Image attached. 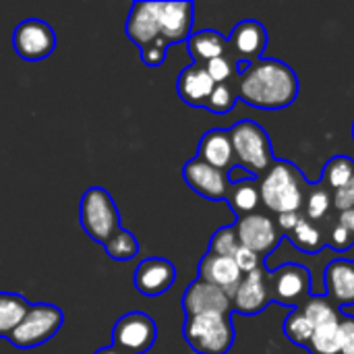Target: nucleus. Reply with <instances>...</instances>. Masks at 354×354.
I'll use <instances>...</instances> for the list:
<instances>
[{
	"label": "nucleus",
	"instance_id": "f257e3e1",
	"mask_svg": "<svg viewBox=\"0 0 354 354\" xmlns=\"http://www.w3.org/2000/svg\"><path fill=\"white\" fill-rule=\"evenodd\" d=\"M236 95L251 108L282 110L299 97V77L282 60L261 58L236 77Z\"/></svg>",
	"mask_w": 354,
	"mask_h": 354
},
{
	"label": "nucleus",
	"instance_id": "f03ea898",
	"mask_svg": "<svg viewBox=\"0 0 354 354\" xmlns=\"http://www.w3.org/2000/svg\"><path fill=\"white\" fill-rule=\"evenodd\" d=\"M257 183L261 203L272 214H301L309 183L292 162L274 160V164L257 178Z\"/></svg>",
	"mask_w": 354,
	"mask_h": 354
},
{
	"label": "nucleus",
	"instance_id": "7ed1b4c3",
	"mask_svg": "<svg viewBox=\"0 0 354 354\" xmlns=\"http://www.w3.org/2000/svg\"><path fill=\"white\" fill-rule=\"evenodd\" d=\"M236 166L249 176L259 178L274 164V149L266 129L253 120H241L228 129Z\"/></svg>",
	"mask_w": 354,
	"mask_h": 354
},
{
	"label": "nucleus",
	"instance_id": "20e7f679",
	"mask_svg": "<svg viewBox=\"0 0 354 354\" xmlns=\"http://www.w3.org/2000/svg\"><path fill=\"white\" fill-rule=\"evenodd\" d=\"M183 336L197 354H228L234 344L232 315L205 313L185 319Z\"/></svg>",
	"mask_w": 354,
	"mask_h": 354
},
{
	"label": "nucleus",
	"instance_id": "39448f33",
	"mask_svg": "<svg viewBox=\"0 0 354 354\" xmlns=\"http://www.w3.org/2000/svg\"><path fill=\"white\" fill-rule=\"evenodd\" d=\"M79 222L89 239L106 243L120 228V216L114 199L102 187H91L79 201Z\"/></svg>",
	"mask_w": 354,
	"mask_h": 354
},
{
	"label": "nucleus",
	"instance_id": "423d86ee",
	"mask_svg": "<svg viewBox=\"0 0 354 354\" xmlns=\"http://www.w3.org/2000/svg\"><path fill=\"white\" fill-rule=\"evenodd\" d=\"M62 322H64V315L58 307L46 305V303L31 305L23 322L8 336V342L21 351L35 348L48 342L50 338H54L58 330L62 328Z\"/></svg>",
	"mask_w": 354,
	"mask_h": 354
},
{
	"label": "nucleus",
	"instance_id": "0eeeda50",
	"mask_svg": "<svg viewBox=\"0 0 354 354\" xmlns=\"http://www.w3.org/2000/svg\"><path fill=\"white\" fill-rule=\"evenodd\" d=\"M158 338L156 322L143 311L124 313L112 328V348L120 354H145Z\"/></svg>",
	"mask_w": 354,
	"mask_h": 354
},
{
	"label": "nucleus",
	"instance_id": "6e6552de",
	"mask_svg": "<svg viewBox=\"0 0 354 354\" xmlns=\"http://www.w3.org/2000/svg\"><path fill=\"white\" fill-rule=\"evenodd\" d=\"M272 303L299 309L311 297V272L301 263H284L268 276Z\"/></svg>",
	"mask_w": 354,
	"mask_h": 354
},
{
	"label": "nucleus",
	"instance_id": "1a4fd4ad",
	"mask_svg": "<svg viewBox=\"0 0 354 354\" xmlns=\"http://www.w3.org/2000/svg\"><path fill=\"white\" fill-rule=\"evenodd\" d=\"M234 228H236L241 247L251 249L261 259H266L272 251H276L284 239L278 224L270 216L259 214V212L236 218Z\"/></svg>",
	"mask_w": 354,
	"mask_h": 354
},
{
	"label": "nucleus",
	"instance_id": "9d476101",
	"mask_svg": "<svg viewBox=\"0 0 354 354\" xmlns=\"http://www.w3.org/2000/svg\"><path fill=\"white\" fill-rule=\"evenodd\" d=\"M54 48L56 33L41 19H25L12 31V50L23 60H44L54 52Z\"/></svg>",
	"mask_w": 354,
	"mask_h": 354
},
{
	"label": "nucleus",
	"instance_id": "9b49d317",
	"mask_svg": "<svg viewBox=\"0 0 354 354\" xmlns=\"http://www.w3.org/2000/svg\"><path fill=\"white\" fill-rule=\"evenodd\" d=\"M183 178L197 195H201L207 201H226L228 197L230 191L228 172L218 170L199 158H193L185 164Z\"/></svg>",
	"mask_w": 354,
	"mask_h": 354
},
{
	"label": "nucleus",
	"instance_id": "f8f14e48",
	"mask_svg": "<svg viewBox=\"0 0 354 354\" xmlns=\"http://www.w3.org/2000/svg\"><path fill=\"white\" fill-rule=\"evenodd\" d=\"M270 305H272L270 282H268L266 268L261 266L255 272L243 276L239 288L232 295V311L253 317V315L263 313Z\"/></svg>",
	"mask_w": 354,
	"mask_h": 354
},
{
	"label": "nucleus",
	"instance_id": "ddd939ff",
	"mask_svg": "<svg viewBox=\"0 0 354 354\" xmlns=\"http://www.w3.org/2000/svg\"><path fill=\"white\" fill-rule=\"evenodd\" d=\"M228 41V52L236 62L253 64L263 58L266 46H268V31L266 27L255 19H245L234 25Z\"/></svg>",
	"mask_w": 354,
	"mask_h": 354
},
{
	"label": "nucleus",
	"instance_id": "4468645a",
	"mask_svg": "<svg viewBox=\"0 0 354 354\" xmlns=\"http://www.w3.org/2000/svg\"><path fill=\"white\" fill-rule=\"evenodd\" d=\"M183 309L187 317L193 315H205V313H222L230 315L232 313V299L218 286L197 278L191 282L183 295Z\"/></svg>",
	"mask_w": 354,
	"mask_h": 354
},
{
	"label": "nucleus",
	"instance_id": "2eb2a0df",
	"mask_svg": "<svg viewBox=\"0 0 354 354\" xmlns=\"http://www.w3.org/2000/svg\"><path fill=\"white\" fill-rule=\"evenodd\" d=\"M193 2H156L160 37L170 46L189 39L193 27Z\"/></svg>",
	"mask_w": 354,
	"mask_h": 354
},
{
	"label": "nucleus",
	"instance_id": "dca6fc26",
	"mask_svg": "<svg viewBox=\"0 0 354 354\" xmlns=\"http://www.w3.org/2000/svg\"><path fill=\"white\" fill-rule=\"evenodd\" d=\"M176 268L164 257H147L135 270V288L143 297H160L172 288Z\"/></svg>",
	"mask_w": 354,
	"mask_h": 354
},
{
	"label": "nucleus",
	"instance_id": "f3484780",
	"mask_svg": "<svg viewBox=\"0 0 354 354\" xmlns=\"http://www.w3.org/2000/svg\"><path fill=\"white\" fill-rule=\"evenodd\" d=\"M216 83L212 81V77L207 75L203 64H191L187 68L180 71L178 79H176V93L178 97L193 108H205L212 91H214Z\"/></svg>",
	"mask_w": 354,
	"mask_h": 354
},
{
	"label": "nucleus",
	"instance_id": "a211bd4d",
	"mask_svg": "<svg viewBox=\"0 0 354 354\" xmlns=\"http://www.w3.org/2000/svg\"><path fill=\"white\" fill-rule=\"evenodd\" d=\"M326 297L340 309L354 305V261L334 259L324 272Z\"/></svg>",
	"mask_w": 354,
	"mask_h": 354
},
{
	"label": "nucleus",
	"instance_id": "6ab92c4d",
	"mask_svg": "<svg viewBox=\"0 0 354 354\" xmlns=\"http://www.w3.org/2000/svg\"><path fill=\"white\" fill-rule=\"evenodd\" d=\"M199 278L222 288L232 299L234 290L239 288V284L243 280V272L239 270V266L234 263L232 257H220V255L205 253L199 261Z\"/></svg>",
	"mask_w": 354,
	"mask_h": 354
},
{
	"label": "nucleus",
	"instance_id": "aec40b11",
	"mask_svg": "<svg viewBox=\"0 0 354 354\" xmlns=\"http://www.w3.org/2000/svg\"><path fill=\"white\" fill-rule=\"evenodd\" d=\"M197 158L203 160L205 164L218 168V170L230 172L236 166V160H234V149H232L228 129H212V131H207L199 141Z\"/></svg>",
	"mask_w": 354,
	"mask_h": 354
},
{
	"label": "nucleus",
	"instance_id": "412c9836",
	"mask_svg": "<svg viewBox=\"0 0 354 354\" xmlns=\"http://www.w3.org/2000/svg\"><path fill=\"white\" fill-rule=\"evenodd\" d=\"M127 37L139 46V50L160 37V25L156 15V2H135L127 19Z\"/></svg>",
	"mask_w": 354,
	"mask_h": 354
},
{
	"label": "nucleus",
	"instance_id": "4be33fe9",
	"mask_svg": "<svg viewBox=\"0 0 354 354\" xmlns=\"http://www.w3.org/2000/svg\"><path fill=\"white\" fill-rule=\"evenodd\" d=\"M187 48H189V54L193 56V62L205 66L209 60L228 52V41L216 29H201V31L189 35Z\"/></svg>",
	"mask_w": 354,
	"mask_h": 354
},
{
	"label": "nucleus",
	"instance_id": "5701e85b",
	"mask_svg": "<svg viewBox=\"0 0 354 354\" xmlns=\"http://www.w3.org/2000/svg\"><path fill=\"white\" fill-rule=\"evenodd\" d=\"M230 209L241 218V216H249L255 214L261 205V195H259V183L253 176L241 178L230 183V191L226 197Z\"/></svg>",
	"mask_w": 354,
	"mask_h": 354
},
{
	"label": "nucleus",
	"instance_id": "b1692460",
	"mask_svg": "<svg viewBox=\"0 0 354 354\" xmlns=\"http://www.w3.org/2000/svg\"><path fill=\"white\" fill-rule=\"evenodd\" d=\"M305 218L315 222V224H322L326 222L332 214H336L334 209V191L324 183H309L307 187V195H305Z\"/></svg>",
	"mask_w": 354,
	"mask_h": 354
},
{
	"label": "nucleus",
	"instance_id": "393cba45",
	"mask_svg": "<svg viewBox=\"0 0 354 354\" xmlns=\"http://www.w3.org/2000/svg\"><path fill=\"white\" fill-rule=\"evenodd\" d=\"M29 303L15 292H0V338H6L17 330L29 311Z\"/></svg>",
	"mask_w": 354,
	"mask_h": 354
},
{
	"label": "nucleus",
	"instance_id": "a878e982",
	"mask_svg": "<svg viewBox=\"0 0 354 354\" xmlns=\"http://www.w3.org/2000/svg\"><path fill=\"white\" fill-rule=\"evenodd\" d=\"M288 239H290V243H292L299 251H303V253H307V255H315V253H319V251L326 247V239H324L322 228H319L315 222L307 220L305 216H303L301 222L295 226V230L288 234Z\"/></svg>",
	"mask_w": 354,
	"mask_h": 354
},
{
	"label": "nucleus",
	"instance_id": "bb28decb",
	"mask_svg": "<svg viewBox=\"0 0 354 354\" xmlns=\"http://www.w3.org/2000/svg\"><path fill=\"white\" fill-rule=\"evenodd\" d=\"M303 313L311 319V324L324 326V324H334L342 319V311L326 297V295H311L303 305H301Z\"/></svg>",
	"mask_w": 354,
	"mask_h": 354
},
{
	"label": "nucleus",
	"instance_id": "cd10ccee",
	"mask_svg": "<svg viewBox=\"0 0 354 354\" xmlns=\"http://www.w3.org/2000/svg\"><path fill=\"white\" fill-rule=\"evenodd\" d=\"M354 176V160L348 156H334L328 160V164L324 166V174L322 180L332 189L338 191L342 189L351 178Z\"/></svg>",
	"mask_w": 354,
	"mask_h": 354
},
{
	"label": "nucleus",
	"instance_id": "c85d7f7f",
	"mask_svg": "<svg viewBox=\"0 0 354 354\" xmlns=\"http://www.w3.org/2000/svg\"><path fill=\"white\" fill-rule=\"evenodd\" d=\"M307 348L313 354H340V322L317 326Z\"/></svg>",
	"mask_w": 354,
	"mask_h": 354
},
{
	"label": "nucleus",
	"instance_id": "c756f323",
	"mask_svg": "<svg viewBox=\"0 0 354 354\" xmlns=\"http://www.w3.org/2000/svg\"><path fill=\"white\" fill-rule=\"evenodd\" d=\"M313 330L315 326L311 324V319L303 313V309H292V313L284 319V336L295 342L297 346H303L307 348L309 342H311V336H313Z\"/></svg>",
	"mask_w": 354,
	"mask_h": 354
},
{
	"label": "nucleus",
	"instance_id": "7c9ffc66",
	"mask_svg": "<svg viewBox=\"0 0 354 354\" xmlns=\"http://www.w3.org/2000/svg\"><path fill=\"white\" fill-rule=\"evenodd\" d=\"M104 249H106V253H108L112 259H116V261H129V259L137 257V253H139V243H137V239H135L129 230L118 228V230L110 236V241L104 243Z\"/></svg>",
	"mask_w": 354,
	"mask_h": 354
},
{
	"label": "nucleus",
	"instance_id": "2f4dec72",
	"mask_svg": "<svg viewBox=\"0 0 354 354\" xmlns=\"http://www.w3.org/2000/svg\"><path fill=\"white\" fill-rule=\"evenodd\" d=\"M324 232L326 239V247H332L334 251H348L354 245V236L340 224L338 220V212L332 214L326 222L317 224Z\"/></svg>",
	"mask_w": 354,
	"mask_h": 354
},
{
	"label": "nucleus",
	"instance_id": "473e14b6",
	"mask_svg": "<svg viewBox=\"0 0 354 354\" xmlns=\"http://www.w3.org/2000/svg\"><path fill=\"white\" fill-rule=\"evenodd\" d=\"M236 81L232 83H220L214 87L207 104H205V110L214 112V114H228L234 106H236Z\"/></svg>",
	"mask_w": 354,
	"mask_h": 354
},
{
	"label": "nucleus",
	"instance_id": "72a5a7b5",
	"mask_svg": "<svg viewBox=\"0 0 354 354\" xmlns=\"http://www.w3.org/2000/svg\"><path fill=\"white\" fill-rule=\"evenodd\" d=\"M239 247H241L239 234H236V228L232 224V226H224V228L214 232V236L209 241V251L207 253L220 255V257H234Z\"/></svg>",
	"mask_w": 354,
	"mask_h": 354
},
{
	"label": "nucleus",
	"instance_id": "f704fd0d",
	"mask_svg": "<svg viewBox=\"0 0 354 354\" xmlns=\"http://www.w3.org/2000/svg\"><path fill=\"white\" fill-rule=\"evenodd\" d=\"M205 71H207V75L212 77V81H214L216 85L236 81V60L232 58L230 52H226V54H222V56L209 60V62L205 64Z\"/></svg>",
	"mask_w": 354,
	"mask_h": 354
},
{
	"label": "nucleus",
	"instance_id": "c9c22d12",
	"mask_svg": "<svg viewBox=\"0 0 354 354\" xmlns=\"http://www.w3.org/2000/svg\"><path fill=\"white\" fill-rule=\"evenodd\" d=\"M166 52H168V44L164 39H156V41L141 48V62L145 66H151V68L162 66L166 60Z\"/></svg>",
	"mask_w": 354,
	"mask_h": 354
},
{
	"label": "nucleus",
	"instance_id": "e433bc0d",
	"mask_svg": "<svg viewBox=\"0 0 354 354\" xmlns=\"http://www.w3.org/2000/svg\"><path fill=\"white\" fill-rule=\"evenodd\" d=\"M232 259L239 266V270L243 272V276H247V274H251V272H255L257 268L263 266V259L257 253H253L251 249H245V247H239V251L234 253Z\"/></svg>",
	"mask_w": 354,
	"mask_h": 354
},
{
	"label": "nucleus",
	"instance_id": "4c0bfd02",
	"mask_svg": "<svg viewBox=\"0 0 354 354\" xmlns=\"http://www.w3.org/2000/svg\"><path fill=\"white\" fill-rule=\"evenodd\" d=\"M334 209L338 214L354 209V176L338 191H334Z\"/></svg>",
	"mask_w": 354,
	"mask_h": 354
},
{
	"label": "nucleus",
	"instance_id": "58836bf2",
	"mask_svg": "<svg viewBox=\"0 0 354 354\" xmlns=\"http://www.w3.org/2000/svg\"><path fill=\"white\" fill-rule=\"evenodd\" d=\"M340 354H354V317L340 319Z\"/></svg>",
	"mask_w": 354,
	"mask_h": 354
},
{
	"label": "nucleus",
	"instance_id": "ea45409f",
	"mask_svg": "<svg viewBox=\"0 0 354 354\" xmlns=\"http://www.w3.org/2000/svg\"><path fill=\"white\" fill-rule=\"evenodd\" d=\"M301 218H303V214H297V212L295 214H282V216H278L276 218V224H278L282 236H288L295 230V226L301 222Z\"/></svg>",
	"mask_w": 354,
	"mask_h": 354
},
{
	"label": "nucleus",
	"instance_id": "a19ab883",
	"mask_svg": "<svg viewBox=\"0 0 354 354\" xmlns=\"http://www.w3.org/2000/svg\"><path fill=\"white\" fill-rule=\"evenodd\" d=\"M338 220H340V224H342V226L354 236V209H348V212L338 214Z\"/></svg>",
	"mask_w": 354,
	"mask_h": 354
},
{
	"label": "nucleus",
	"instance_id": "79ce46f5",
	"mask_svg": "<svg viewBox=\"0 0 354 354\" xmlns=\"http://www.w3.org/2000/svg\"><path fill=\"white\" fill-rule=\"evenodd\" d=\"M93 354H120V353H116V351L110 346V348H102V351H97V353H93Z\"/></svg>",
	"mask_w": 354,
	"mask_h": 354
},
{
	"label": "nucleus",
	"instance_id": "37998d69",
	"mask_svg": "<svg viewBox=\"0 0 354 354\" xmlns=\"http://www.w3.org/2000/svg\"><path fill=\"white\" fill-rule=\"evenodd\" d=\"M353 141H354V122H353Z\"/></svg>",
	"mask_w": 354,
	"mask_h": 354
}]
</instances>
